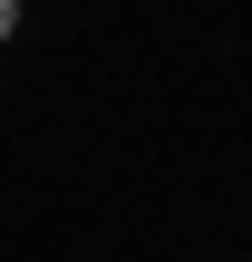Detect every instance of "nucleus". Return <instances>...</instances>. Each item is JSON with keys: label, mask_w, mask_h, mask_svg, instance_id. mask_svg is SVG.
<instances>
[{"label": "nucleus", "mask_w": 252, "mask_h": 262, "mask_svg": "<svg viewBox=\"0 0 252 262\" xmlns=\"http://www.w3.org/2000/svg\"><path fill=\"white\" fill-rule=\"evenodd\" d=\"M10 29H19V10H10V0H0V39H10Z\"/></svg>", "instance_id": "obj_1"}]
</instances>
